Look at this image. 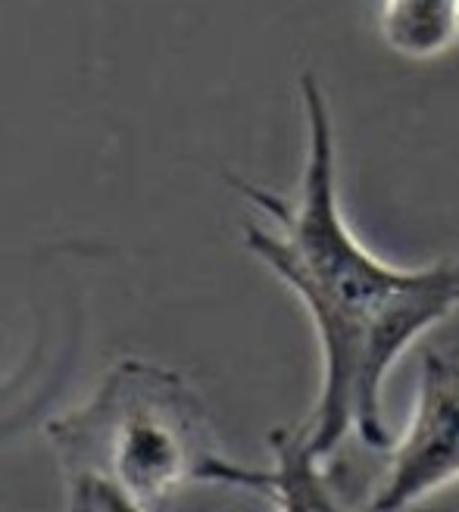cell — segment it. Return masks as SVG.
Instances as JSON below:
<instances>
[{
  "mask_svg": "<svg viewBox=\"0 0 459 512\" xmlns=\"http://www.w3.org/2000/svg\"><path fill=\"white\" fill-rule=\"evenodd\" d=\"M303 169L294 197L232 175V185L269 225L247 222L244 247L300 300L316 331L322 378L306 444L331 459L350 434L391 450L381 391L400 356L459 310V260L394 266L375 256L341 207L338 135L316 72H300Z\"/></svg>",
  "mask_w": 459,
  "mask_h": 512,
  "instance_id": "obj_1",
  "label": "cell"
},
{
  "mask_svg": "<svg viewBox=\"0 0 459 512\" xmlns=\"http://www.w3.org/2000/svg\"><path fill=\"white\" fill-rule=\"evenodd\" d=\"M63 478L94 475L153 506L188 488L266 494L272 469L232 459L194 384L163 363L119 360L94 394L47 422Z\"/></svg>",
  "mask_w": 459,
  "mask_h": 512,
  "instance_id": "obj_2",
  "label": "cell"
},
{
  "mask_svg": "<svg viewBox=\"0 0 459 512\" xmlns=\"http://www.w3.org/2000/svg\"><path fill=\"white\" fill-rule=\"evenodd\" d=\"M378 32L397 57L435 60L459 41V0H381Z\"/></svg>",
  "mask_w": 459,
  "mask_h": 512,
  "instance_id": "obj_5",
  "label": "cell"
},
{
  "mask_svg": "<svg viewBox=\"0 0 459 512\" xmlns=\"http://www.w3.org/2000/svg\"><path fill=\"white\" fill-rule=\"evenodd\" d=\"M459 481V347L425 350L416 400L403 434L391 444L372 484L375 512H410Z\"/></svg>",
  "mask_w": 459,
  "mask_h": 512,
  "instance_id": "obj_3",
  "label": "cell"
},
{
  "mask_svg": "<svg viewBox=\"0 0 459 512\" xmlns=\"http://www.w3.org/2000/svg\"><path fill=\"white\" fill-rule=\"evenodd\" d=\"M272 453V488L278 512H375L369 497L356 500L325 469L328 459H319L300 425H285L269 431Z\"/></svg>",
  "mask_w": 459,
  "mask_h": 512,
  "instance_id": "obj_4",
  "label": "cell"
},
{
  "mask_svg": "<svg viewBox=\"0 0 459 512\" xmlns=\"http://www.w3.org/2000/svg\"><path fill=\"white\" fill-rule=\"evenodd\" d=\"M66 481V512H150V506L132 500L94 475H72Z\"/></svg>",
  "mask_w": 459,
  "mask_h": 512,
  "instance_id": "obj_6",
  "label": "cell"
}]
</instances>
